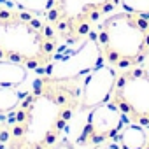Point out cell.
<instances>
[{"label":"cell","mask_w":149,"mask_h":149,"mask_svg":"<svg viewBox=\"0 0 149 149\" xmlns=\"http://www.w3.org/2000/svg\"><path fill=\"white\" fill-rule=\"evenodd\" d=\"M81 109V79H37L6 119L0 149H53Z\"/></svg>","instance_id":"6da1fadb"},{"label":"cell","mask_w":149,"mask_h":149,"mask_svg":"<svg viewBox=\"0 0 149 149\" xmlns=\"http://www.w3.org/2000/svg\"><path fill=\"white\" fill-rule=\"evenodd\" d=\"M60 44L44 16L0 0V61H18L32 70L46 72L58 56Z\"/></svg>","instance_id":"7a4b0ae2"},{"label":"cell","mask_w":149,"mask_h":149,"mask_svg":"<svg viewBox=\"0 0 149 149\" xmlns=\"http://www.w3.org/2000/svg\"><path fill=\"white\" fill-rule=\"evenodd\" d=\"M104 61L112 68L147 65L149 60V16L130 11L109 14L95 32Z\"/></svg>","instance_id":"3957f363"},{"label":"cell","mask_w":149,"mask_h":149,"mask_svg":"<svg viewBox=\"0 0 149 149\" xmlns=\"http://www.w3.org/2000/svg\"><path fill=\"white\" fill-rule=\"evenodd\" d=\"M121 6V0H54L46 19L61 44H79Z\"/></svg>","instance_id":"277c9868"},{"label":"cell","mask_w":149,"mask_h":149,"mask_svg":"<svg viewBox=\"0 0 149 149\" xmlns=\"http://www.w3.org/2000/svg\"><path fill=\"white\" fill-rule=\"evenodd\" d=\"M111 102L130 123L149 128V67L139 65L119 70Z\"/></svg>","instance_id":"5b68a950"},{"label":"cell","mask_w":149,"mask_h":149,"mask_svg":"<svg viewBox=\"0 0 149 149\" xmlns=\"http://www.w3.org/2000/svg\"><path fill=\"white\" fill-rule=\"evenodd\" d=\"M102 63H104V56L93 32L86 40L81 42L79 49L65 56L58 54L44 74L54 79H81Z\"/></svg>","instance_id":"8992f818"},{"label":"cell","mask_w":149,"mask_h":149,"mask_svg":"<svg viewBox=\"0 0 149 149\" xmlns=\"http://www.w3.org/2000/svg\"><path fill=\"white\" fill-rule=\"evenodd\" d=\"M125 114L109 100L93 109H90L86 125L76 140L79 147H93L102 142L116 139L119 130L125 126Z\"/></svg>","instance_id":"52a82bcc"},{"label":"cell","mask_w":149,"mask_h":149,"mask_svg":"<svg viewBox=\"0 0 149 149\" xmlns=\"http://www.w3.org/2000/svg\"><path fill=\"white\" fill-rule=\"evenodd\" d=\"M118 72L105 61L95 70L86 74L81 83V109L90 111L104 102L111 100Z\"/></svg>","instance_id":"ba28073f"},{"label":"cell","mask_w":149,"mask_h":149,"mask_svg":"<svg viewBox=\"0 0 149 149\" xmlns=\"http://www.w3.org/2000/svg\"><path fill=\"white\" fill-rule=\"evenodd\" d=\"M147 137H149V132L146 130V126L130 123L119 130V133L116 135V140L123 149H144L147 144Z\"/></svg>","instance_id":"9c48e42d"},{"label":"cell","mask_w":149,"mask_h":149,"mask_svg":"<svg viewBox=\"0 0 149 149\" xmlns=\"http://www.w3.org/2000/svg\"><path fill=\"white\" fill-rule=\"evenodd\" d=\"M28 76V67L18 61H0V86L7 88H18L26 81Z\"/></svg>","instance_id":"30bf717a"},{"label":"cell","mask_w":149,"mask_h":149,"mask_svg":"<svg viewBox=\"0 0 149 149\" xmlns=\"http://www.w3.org/2000/svg\"><path fill=\"white\" fill-rule=\"evenodd\" d=\"M25 93L18 91L16 88H7V86H0V116H7L11 114L19 102L23 100Z\"/></svg>","instance_id":"8fae6325"},{"label":"cell","mask_w":149,"mask_h":149,"mask_svg":"<svg viewBox=\"0 0 149 149\" xmlns=\"http://www.w3.org/2000/svg\"><path fill=\"white\" fill-rule=\"evenodd\" d=\"M7 4L21 9V11H26V13H32V14H37V16H44L47 14V11L53 7L54 0H6Z\"/></svg>","instance_id":"7c38bea8"},{"label":"cell","mask_w":149,"mask_h":149,"mask_svg":"<svg viewBox=\"0 0 149 149\" xmlns=\"http://www.w3.org/2000/svg\"><path fill=\"white\" fill-rule=\"evenodd\" d=\"M121 7L135 14L149 16V0H121Z\"/></svg>","instance_id":"4fadbf2b"},{"label":"cell","mask_w":149,"mask_h":149,"mask_svg":"<svg viewBox=\"0 0 149 149\" xmlns=\"http://www.w3.org/2000/svg\"><path fill=\"white\" fill-rule=\"evenodd\" d=\"M91 149H123V147L119 146V142H118L116 139H112V140L102 142V144H98V146H93Z\"/></svg>","instance_id":"5bb4252c"},{"label":"cell","mask_w":149,"mask_h":149,"mask_svg":"<svg viewBox=\"0 0 149 149\" xmlns=\"http://www.w3.org/2000/svg\"><path fill=\"white\" fill-rule=\"evenodd\" d=\"M53 149H79V146L76 144V142H70V140H67V139H63L56 147H53Z\"/></svg>","instance_id":"9a60e30c"},{"label":"cell","mask_w":149,"mask_h":149,"mask_svg":"<svg viewBox=\"0 0 149 149\" xmlns=\"http://www.w3.org/2000/svg\"><path fill=\"white\" fill-rule=\"evenodd\" d=\"M6 132V119H0V142H2V135Z\"/></svg>","instance_id":"2e32d148"},{"label":"cell","mask_w":149,"mask_h":149,"mask_svg":"<svg viewBox=\"0 0 149 149\" xmlns=\"http://www.w3.org/2000/svg\"><path fill=\"white\" fill-rule=\"evenodd\" d=\"M144 149H149V137H147V144H146V147Z\"/></svg>","instance_id":"e0dca14e"},{"label":"cell","mask_w":149,"mask_h":149,"mask_svg":"<svg viewBox=\"0 0 149 149\" xmlns=\"http://www.w3.org/2000/svg\"><path fill=\"white\" fill-rule=\"evenodd\" d=\"M147 65H149V60H147Z\"/></svg>","instance_id":"ac0fdd59"}]
</instances>
